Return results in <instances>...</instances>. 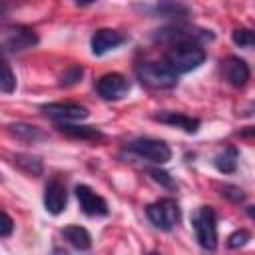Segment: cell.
Segmentation results:
<instances>
[{
    "instance_id": "9",
    "label": "cell",
    "mask_w": 255,
    "mask_h": 255,
    "mask_svg": "<svg viewBox=\"0 0 255 255\" xmlns=\"http://www.w3.org/2000/svg\"><path fill=\"white\" fill-rule=\"evenodd\" d=\"M76 197L80 201V207L86 215L94 217V215H108V203L102 195H98L96 191H92L88 185H78L76 187Z\"/></svg>"
},
{
    "instance_id": "29",
    "label": "cell",
    "mask_w": 255,
    "mask_h": 255,
    "mask_svg": "<svg viewBox=\"0 0 255 255\" xmlns=\"http://www.w3.org/2000/svg\"><path fill=\"white\" fill-rule=\"evenodd\" d=\"M149 255H157V253H149Z\"/></svg>"
},
{
    "instance_id": "28",
    "label": "cell",
    "mask_w": 255,
    "mask_h": 255,
    "mask_svg": "<svg viewBox=\"0 0 255 255\" xmlns=\"http://www.w3.org/2000/svg\"><path fill=\"white\" fill-rule=\"evenodd\" d=\"M2 12H4V6H0V14H2Z\"/></svg>"
},
{
    "instance_id": "23",
    "label": "cell",
    "mask_w": 255,
    "mask_h": 255,
    "mask_svg": "<svg viewBox=\"0 0 255 255\" xmlns=\"http://www.w3.org/2000/svg\"><path fill=\"white\" fill-rule=\"evenodd\" d=\"M82 76H84V68H82V66H72L70 70H66V72L62 74L60 84H62V86H74V84H78V82L82 80Z\"/></svg>"
},
{
    "instance_id": "7",
    "label": "cell",
    "mask_w": 255,
    "mask_h": 255,
    "mask_svg": "<svg viewBox=\"0 0 255 255\" xmlns=\"http://www.w3.org/2000/svg\"><path fill=\"white\" fill-rule=\"evenodd\" d=\"M96 90L104 100H122L129 92V80L122 74H116V72L104 74L98 80Z\"/></svg>"
},
{
    "instance_id": "16",
    "label": "cell",
    "mask_w": 255,
    "mask_h": 255,
    "mask_svg": "<svg viewBox=\"0 0 255 255\" xmlns=\"http://www.w3.org/2000/svg\"><path fill=\"white\" fill-rule=\"evenodd\" d=\"M62 235L66 237L68 243H72L76 249L80 251H86L92 247V237L88 233V229L80 227V225H70V227H64L62 229Z\"/></svg>"
},
{
    "instance_id": "22",
    "label": "cell",
    "mask_w": 255,
    "mask_h": 255,
    "mask_svg": "<svg viewBox=\"0 0 255 255\" xmlns=\"http://www.w3.org/2000/svg\"><path fill=\"white\" fill-rule=\"evenodd\" d=\"M233 42L241 48H251L255 44V34L249 28H235L233 30Z\"/></svg>"
},
{
    "instance_id": "6",
    "label": "cell",
    "mask_w": 255,
    "mask_h": 255,
    "mask_svg": "<svg viewBox=\"0 0 255 255\" xmlns=\"http://www.w3.org/2000/svg\"><path fill=\"white\" fill-rule=\"evenodd\" d=\"M129 151H133L135 155L153 161V163H165L171 159V149L165 141L161 139H151V137H137L133 141H129L128 145Z\"/></svg>"
},
{
    "instance_id": "18",
    "label": "cell",
    "mask_w": 255,
    "mask_h": 255,
    "mask_svg": "<svg viewBox=\"0 0 255 255\" xmlns=\"http://www.w3.org/2000/svg\"><path fill=\"white\" fill-rule=\"evenodd\" d=\"M237 157H239L237 149H235L233 145H229V147H225L221 153L215 155L213 163H215V167H217L221 173H233V171L237 169Z\"/></svg>"
},
{
    "instance_id": "24",
    "label": "cell",
    "mask_w": 255,
    "mask_h": 255,
    "mask_svg": "<svg viewBox=\"0 0 255 255\" xmlns=\"http://www.w3.org/2000/svg\"><path fill=\"white\" fill-rule=\"evenodd\" d=\"M249 239H251V233L245 231V229H239V231H235V233H231V235L227 237V247H231V249H239V247L247 245Z\"/></svg>"
},
{
    "instance_id": "13",
    "label": "cell",
    "mask_w": 255,
    "mask_h": 255,
    "mask_svg": "<svg viewBox=\"0 0 255 255\" xmlns=\"http://www.w3.org/2000/svg\"><path fill=\"white\" fill-rule=\"evenodd\" d=\"M56 128H58V131H62L64 135L74 137V139L102 141V139L106 137L98 128H92V126H76V124H70V122H60Z\"/></svg>"
},
{
    "instance_id": "27",
    "label": "cell",
    "mask_w": 255,
    "mask_h": 255,
    "mask_svg": "<svg viewBox=\"0 0 255 255\" xmlns=\"http://www.w3.org/2000/svg\"><path fill=\"white\" fill-rule=\"evenodd\" d=\"M149 175H151L155 181L163 183L165 187H173V179L169 177V173H165V171H161V169H151V171H149Z\"/></svg>"
},
{
    "instance_id": "1",
    "label": "cell",
    "mask_w": 255,
    "mask_h": 255,
    "mask_svg": "<svg viewBox=\"0 0 255 255\" xmlns=\"http://www.w3.org/2000/svg\"><path fill=\"white\" fill-rule=\"evenodd\" d=\"M205 62V50L197 44H173L165 52V64L175 74H187Z\"/></svg>"
},
{
    "instance_id": "12",
    "label": "cell",
    "mask_w": 255,
    "mask_h": 255,
    "mask_svg": "<svg viewBox=\"0 0 255 255\" xmlns=\"http://www.w3.org/2000/svg\"><path fill=\"white\" fill-rule=\"evenodd\" d=\"M68 201V191L66 185L60 179H50L46 189H44V205L52 215H60L66 209Z\"/></svg>"
},
{
    "instance_id": "11",
    "label": "cell",
    "mask_w": 255,
    "mask_h": 255,
    "mask_svg": "<svg viewBox=\"0 0 255 255\" xmlns=\"http://www.w3.org/2000/svg\"><path fill=\"white\" fill-rule=\"evenodd\" d=\"M221 68H223L225 80H227L231 86L243 88V86L249 82L251 70H249V66H247L245 60H241V58H237V56H229V58L223 60V66H221Z\"/></svg>"
},
{
    "instance_id": "10",
    "label": "cell",
    "mask_w": 255,
    "mask_h": 255,
    "mask_svg": "<svg viewBox=\"0 0 255 255\" xmlns=\"http://www.w3.org/2000/svg\"><path fill=\"white\" fill-rule=\"evenodd\" d=\"M126 36L118 30H112V28H102V30H96L94 36H92V52L96 56H104L106 52L110 50H116L118 46L126 44Z\"/></svg>"
},
{
    "instance_id": "5",
    "label": "cell",
    "mask_w": 255,
    "mask_h": 255,
    "mask_svg": "<svg viewBox=\"0 0 255 255\" xmlns=\"http://www.w3.org/2000/svg\"><path fill=\"white\" fill-rule=\"evenodd\" d=\"M145 213H147L149 221L157 229H163V231H171L175 227V223L179 221V205L175 199H169V197L147 205Z\"/></svg>"
},
{
    "instance_id": "15",
    "label": "cell",
    "mask_w": 255,
    "mask_h": 255,
    "mask_svg": "<svg viewBox=\"0 0 255 255\" xmlns=\"http://www.w3.org/2000/svg\"><path fill=\"white\" fill-rule=\"evenodd\" d=\"M153 16H163V18H183L189 16V6L179 4V2H159L147 8Z\"/></svg>"
},
{
    "instance_id": "17",
    "label": "cell",
    "mask_w": 255,
    "mask_h": 255,
    "mask_svg": "<svg viewBox=\"0 0 255 255\" xmlns=\"http://www.w3.org/2000/svg\"><path fill=\"white\" fill-rule=\"evenodd\" d=\"M36 42H38L36 34H34L32 30H26V28H22V30H16V32H14V34L8 38V42H6V48H8L10 52H20V50L32 48Z\"/></svg>"
},
{
    "instance_id": "20",
    "label": "cell",
    "mask_w": 255,
    "mask_h": 255,
    "mask_svg": "<svg viewBox=\"0 0 255 255\" xmlns=\"http://www.w3.org/2000/svg\"><path fill=\"white\" fill-rule=\"evenodd\" d=\"M8 129H10L12 135H16L18 139H24V141H38V139H44V133H42L38 128L30 126V124H12V126H8Z\"/></svg>"
},
{
    "instance_id": "14",
    "label": "cell",
    "mask_w": 255,
    "mask_h": 255,
    "mask_svg": "<svg viewBox=\"0 0 255 255\" xmlns=\"http://www.w3.org/2000/svg\"><path fill=\"white\" fill-rule=\"evenodd\" d=\"M153 120L161 122V124H167V126H175V128H181L183 131L187 133H195L199 129V120L195 118H189L185 114H179V112H159L153 116Z\"/></svg>"
},
{
    "instance_id": "4",
    "label": "cell",
    "mask_w": 255,
    "mask_h": 255,
    "mask_svg": "<svg viewBox=\"0 0 255 255\" xmlns=\"http://www.w3.org/2000/svg\"><path fill=\"white\" fill-rule=\"evenodd\" d=\"M191 221H193L197 243L207 251H215L217 249V217H215V211L211 207L203 205L193 213Z\"/></svg>"
},
{
    "instance_id": "2",
    "label": "cell",
    "mask_w": 255,
    "mask_h": 255,
    "mask_svg": "<svg viewBox=\"0 0 255 255\" xmlns=\"http://www.w3.org/2000/svg\"><path fill=\"white\" fill-rule=\"evenodd\" d=\"M137 80L153 90H167L177 84V74L165 62H141L135 66Z\"/></svg>"
},
{
    "instance_id": "21",
    "label": "cell",
    "mask_w": 255,
    "mask_h": 255,
    "mask_svg": "<svg viewBox=\"0 0 255 255\" xmlns=\"http://www.w3.org/2000/svg\"><path fill=\"white\" fill-rule=\"evenodd\" d=\"M14 90H16V76L10 68V64L6 62V58L0 54V92L12 94Z\"/></svg>"
},
{
    "instance_id": "25",
    "label": "cell",
    "mask_w": 255,
    "mask_h": 255,
    "mask_svg": "<svg viewBox=\"0 0 255 255\" xmlns=\"http://www.w3.org/2000/svg\"><path fill=\"white\" fill-rule=\"evenodd\" d=\"M221 195H225V197L231 199L233 203H239V201L245 199V191L239 189V187H235V185H223V187H221Z\"/></svg>"
},
{
    "instance_id": "26",
    "label": "cell",
    "mask_w": 255,
    "mask_h": 255,
    "mask_svg": "<svg viewBox=\"0 0 255 255\" xmlns=\"http://www.w3.org/2000/svg\"><path fill=\"white\" fill-rule=\"evenodd\" d=\"M14 229V223H12V217L4 211H0V237H8Z\"/></svg>"
},
{
    "instance_id": "3",
    "label": "cell",
    "mask_w": 255,
    "mask_h": 255,
    "mask_svg": "<svg viewBox=\"0 0 255 255\" xmlns=\"http://www.w3.org/2000/svg\"><path fill=\"white\" fill-rule=\"evenodd\" d=\"M153 40L165 42L169 46H173V44H197V46H201L203 42L213 40V34L209 30H201V28H195V26L173 24V26L157 30Z\"/></svg>"
},
{
    "instance_id": "19",
    "label": "cell",
    "mask_w": 255,
    "mask_h": 255,
    "mask_svg": "<svg viewBox=\"0 0 255 255\" xmlns=\"http://www.w3.org/2000/svg\"><path fill=\"white\" fill-rule=\"evenodd\" d=\"M14 163H16L22 171H26L28 175H34V177L42 175V171H44L42 159H40L38 155H30V153H16V155H14Z\"/></svg>"
},
{
    "instance_id": "8",
    "label": "cell",
    "mask_w": 255,
    "mask_h": 255,
    "mask_svg": "<svg viewBox=\"0 0 255 255\" xmlns=\"http://www.w3.org/2000/svg\"><path fill=\"white\" fill-rule=\"evenodd\" d=\"M48 118L58 120V122H78L88 118V110L80 104L74 102H54V104H44L40 108Z\"/></svg>"
}]
</instances>
